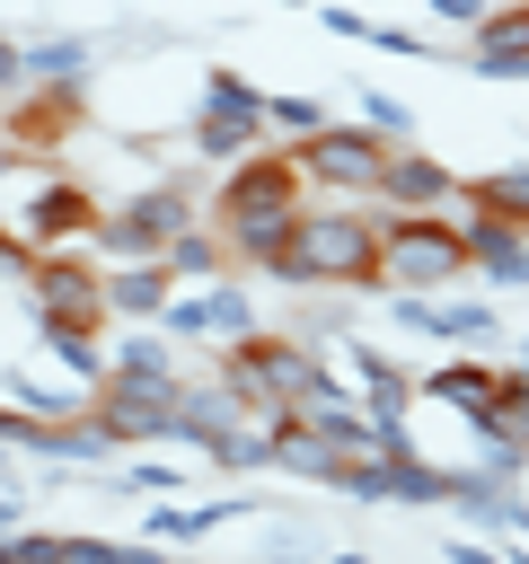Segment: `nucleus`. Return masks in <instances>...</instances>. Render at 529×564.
Listing matches in <instances>:
<instances>
[{
  "label": "nucleus",
  "mask_w": 529,
  "mask_h": 564,
  "mask_svg": "<svg viewBox=\"0 0 529 564\" xmlns=\"http://www.w3.org/2000/svg\"><path fill=\"white\" fill-rule=\"evenodd\" d=\"M256 282H273V291H353V300H379V212H370V203H344V194H309L291 247H282Z\"/></svg>",
  "instance_id": "obj_1"
},
{
  "label": "nucleus",
  "mask_w": 529,
  "mask_h": 564,
  "mask_svg": "<svg viewBox=\"0 0 529 564\" xmlns=\"http://www.w3.org/2000/svg\"><path fill=\"white\" fill-rule=\"evenodd\" d=\"M212 370H220L256 414H291L335 361H326L309 335H291V326H256V335H238V344H212Z\"/></svg>",
  "instance_id": "obj_2"
},
{
  "label": "nucleus",
  "mask_w": 529,
  "mask_h": 564,
  "mask_svg": "<svg viewBox=\"0 0 529 564\" xmlns=\"http://www.w3.org/2000/svg\"><path fill=\"white\" fill-rule=\"evenodd\" d=\"M458 282H476L458 212H379V291H458Z\"/></svg>",
  "instance_id": "obj_3"
},
{
  "label": "nucleus",
  "mask_w": 529,
  "mask_h": 564,
  "mask_svg": "<svg viewBox=\"0 0 529 564\" xmlns=\"http://www.w3.org/2000/svg\"><path fill=\"white\" fill-rule=\"evenodd\" d=\"M194 220H203V194H194L185 176H150V185H132L123 203H106V212H97V229H88V256H97V264L168 256V238H185Z\"/></svg>",
  "instance_id": "obj_4"
},
{
  "label": "nucleus",
  "mask_w": 529,
  "mask_h": 564,
  "mask_svg": "<svg viewBox=\"0 0 529 564\" xmlns=\"http://www.w3.org/2000/svg\"><path fill=\"white\" fill-rule=\"evenodd\" d=\"M185 141H194V159H212V167H229V159L264 150V141H273V123H264V88H256L247 70L212 62V70H203V97H194Z\"/></svg>",
  "instance_id": "obj_5"
},
{
  "label": "nucleus",
  "mask_w": 529,
  "mask_h": 564,
  "mask_svg": "<svg viewBox=\"0 0 529 564\" xmlns=\"http://www.w3.org/2000/svg\"><path fill=\"white\" fill-rule=\"evenodd\" d=\"M388 132H370L361 115L353 123H317V132H300L291 141V159H300V176H309V194H344V203H370L379 194V176H388Z\"/></svg>",
  "instance_id": "obj_6"
},
{
  "label": "nucleus",
  "mask_w": 529,
  "mask_h": 564,
  "mask_svg": "<svg viewBox=\"0 0 529 564\" xmlns=\"http://www.w3.org/2000/svg\"><path fill=\"white\" fill-rule=\"evenodd\" d=\"M300 203H309V176H300L291 141H264V150L229 159V167H220V185L203 194L212 229H229V220H264V212H300Z\"/></svg>",
  "instance_id": "obj_7"
},
{
  "label": "nucleus",
  "mask_w": 529,
  "mask_h": 564,
  "mask_svg": "<svg viewBox=\"0 0 529 564\" xmlns=\"http://www.w3.org/2000/svg\"><path fill=\"white\" fill-rule=\"evenodd\" d=\"M26 317L35 326H97L106 335V264L88 247H44L26 256Z\"/></svg>",
  "instance_id": "obj_8"
},
{
  "label": "nucleus",
  "mask_w": 529,
  "mask_h": 564,
  "mask_svg": "<svg viewBox=\"0 0 529 564\" xmlns=\"http://www.w3.org/2000/svg\"><path fill=\"white\" fill-rule=\"evenodd\" d=\"M176 405H185V379H132V370H106L97 397H88V414L123 449H141V441H168L176 449Z\"/></svg>",
  "instance_id": "obj_9"
},
{
  "label": "nucleus",
  "mask_w": 529,
  "mask_h": 564,
  "mask_svg": "<svg viewBox=\"0 0 529 564\" xmlns=\"http://www.w3.org/2000/svg\"><path fill=\"white\" fill-rule=\"evenodd\" d=\"M326 361H335V379H353V397L370 405V423H406L414 432V370H406V352L344 335V344H326Z\"/></svg>",
  "instance_id": "obj_10"
},
{
  "label": "nucleus",
  "mask_w": 529,
  "mask_h": 564,
  "mask_svg": "<svg viewBox=\"0 0 529 564\" xmlns=\"http://www.w3.org/2000/svg\"><path fill=\"white\" fill-rule=\"evenodd\" d=\"M414 397H423V405H441V414H458V423H476V414H494V397H503V361H494V352H476V344H467V352L450 344L441 361H423V370H414Z\"/></svg>",
  "instance_id": "obj_11"
},
{
  "label": "nucleus",
  "mask_w": 529,
  "mask_h": 564,
  "mask_svg": "<svg viewBox=\"0 0 529 564\" xmlns=\"http://www.w3.org/2000/svg\"><path fill=\"white\" fill-rule=\"evenodd\" d=\"M458 212V238H467V273L485 291H529V229L520 220H494L476 203H450Z\"/></svg>",
  "instance_id": "obj_12"
},
{
  "label": "nucleus",
  "mask_w": 529,
  "mask_h": 564,
  "mask_svg": "<svg viewBox=\"0 0 529 564\" xmlns=\"http://www.w3.org/2000/svg\"><path fill=\"white\" fill-rule=\"evenodd\" d=\"M458 185H467V176H458L450 159H432L423 141H397V150H388V176H379L370 203H379V212H450Z\"/></svg>",
  "instance_id": "obj_13"
},
{
  "label": "nucleus",
  "mask_w": 529,
  "mask_h": 564,
  "mask_svg": "<svg viewBox=\"0 0 529 564\" xmlns=\"http://www.w3.org/2000/svg\"><path fill=\"white\" fill-rule=\"evenodd\" d=\"M467 70L476 79H520L529 70V0H494L467 35Z\"/></svg>",
  "instance_id": "obj_14"
},
{
  "label": "nucleus",
  "mask_w": 529,
  "mask_h": 564,
  "mask_svg": "<svg viewBox=\"0 0 529 564\" xmlns=\"http://www.w3.org/2000/svg\"><path fill=\"white\" fill-rule=\"evenodd\" d=\"M168 300H176V273H168V256L106 264V317H115V326H150Z\"/></svg>",
  "instance_id": "obj_15"
},
{
  "label": "nucleus",
  "mask_w": 529,
  "mask_h": 564,
  "mask_svg": "<svg viewBox=\"0 0 529 564\" xmlns=\"http://www.w3.org/2000/svg\"><path fill=\"white\" fill-rule=\"evenodd\" d=\"M247 511H256V494H220V502H159V511L141 520V538H159V546H203V538L238 529Z\"/></svg>",
  "instance_id": "obj_16"
},
{
  "label": "nucleus",
  "mask_w": 529,
  "mask_h": 564,
  "mask_svg": "<svg viewBox=\"0 0 529 564\" xmlns=\"http://www.w3.org/2000/svg\"><path fill=\"white\" fill-rule=\"evenodd\" d=\"M88 79H97V44L88 35H26V88L88 97Z\"/></svg>",
  "instance_id": "obj_17"
},
{
  "label": "nucleus",
  "mask_w": 529,
  "mask_h": 564,
  "mask_svg": "<svg viewBox=\"0 0 529 564\" xmlns=\"http://www.w3.org/2000/svg\"><path fill=\"white\" fill-rule=\"evenodd\" d=\"M273 476H300V485H335L344 476V449L291 414H273Z\"/></svg>",
  "instance_id": "obj_18"
},
{
  "label": "nucleus",
  "mask_w": 529,
  "mask_h": 564,
  "mask_svg": "<svg viewBox=\"0 0 529 564\" xmlns=\"http://www.w3.org/2000/svg\"><path fill=\"white\" fill-rule=\"evenodd\" d=\"M106 370H132V379H185V352H176V335L150 317V326H115Z\"/></svg>",
  "instance_id": "obj_19"
},
{
  "label": "nucleus",
  "mask_w": 529,
  "mask_h": 564,
  "mask_svg": "<svg viewBox=\"0 0 529 564\" xmlns=\"http://www.w3.org/2000/svg\"><path fill=\"white\" fill-rule=\"evenodd\" d=\"M194 291H203V326H212V344H238V335L264 326V317H256V282H247L238 264H229L220 282H194Z\"/></svg>",
  "instance_id": "obj_20"
},
{
  "label": "nucleus",
  "mask_w": 529,
  "mask_h": 564,
  "mask_svg": "<svg viewBox=\"0 0 529 564\" xmlns=\"http://www.w3.org/2000/svg\"><path fill=\"white\" fill-rule=\"evenodd\" d=\"M432 335L441 344H503V308L494 300H467V291H432Z\"/></svg>",
  "instance_id": "obj_21"
},
{
  "label": "nucleus",
  "mask_w": 529,
  "mask_h": 564,
  "mask_svg": "<svg viewBox=\"0 0 529 564\" xmlns=\"http://www.w3.org/2000/svg\"><path fill=\"white\" fill-rule=\"evenodd\" d=\"M168 273H176V291H194V282H220V273H229V238L212 229V212H203L185 238H168Z\"/></svg>",
  "instance_id": "obj_22"
},
{
  "label": "nucleus",
  "mask_w": 529,
  "mask_h": 564,
  "mask_svg": "<svg viewBox=\"0 0 529 564\" xmlns=\"http://www.w3.org/2000/svg\"><path fill=\"white\" fill-rule=\"evenodd\" d=\"M353 326H361L353 291H291V335H309V344H344Z\"/></svg>",
  "instance_id": "obj_23"
},
{
  "label": "nucleus",
  "mask_w": 529,
  "mask_h": 564,
  "mask_svg": "<svg viewBox=\"0 0 529 564\" xmlns=\"http://www.w3.org/2000/svg\"><path fill=\"white\" fill-rule=\"evenodd\" d=\"M220 476H273V414H247L238 432H220L212 449H203Z\"/></svg>",
  "instance_id": "obj_24"
},
{
  "label": "nucleus",
  "mask_w": 529,
  "mask_h": 564,
  "mask_svg": "<svg viewBox=\"0 0 529 564\" xmlns=\"http://www.w3.org/2000/svg\"><path fill=\"white\" fill-rule=\"evenodd\" d=\"M458 203H476V212H494V220H520V229H529V159L467 176V185H458Z\"/></svg>",
  "instance_id": "obj_25"
},
{
  "label": "nucleus",
  "mask_w": 529,
  "mask_h": 564,
  "mask_svg": "<svg viewBox=\"0 0 529 564\" xmlns=\"http://www.w3.org/2000/svg\"><path fill=\"white\" fill-rule=\"evenodd\" d=\"M264 123H273V141H300V132H317V123H326V97L282 88V97H264Z\"/></svg>",
  "instance_id": "obj_26"
},
{
  "label": "nucleus",
  "mask_w": 529,
  "mask_h": 564,
  "mask_svg": "<svg viewBox=\"0 0 529 564\" xmlns=\"http://www.w3.org/2000/svg\"><path fill=\"white\" fill-rule=\"evenodd\" d=\"M361 123H370V132H388V141H414V106H406V97H388V88H361Z\"/></svg>",
  "instance_id": "obj_27"
},
{
  "label": "nucleus",
  "mask_w": 529,
  "mask_h": 564,
  "mask_svg": "<svg viewBox=\"0 0 529 564\" xmlns=\"http://www.w3.org/2000/svg\"><path fill=\"white\" fill-rule=\"evenodd\" d=\"M159 326H168L176 344H194V352H212V326H203V291H176V300L159 308Z\"/></svg>",
  "instance_id": "obj_28"
},
{
  "label": "nucleus",
  "mask_w": 529,
  "mask_h": 564,
  "mask_svg": "<svg viewBox=\"0 0 529 564\" xmlns=\"http://www.w3.org/2000/svg\"><path fill=\"white\" fill-rule=\"evenodd\" d=\"M0 555H9V564H62V529H35V520H26V529L0 538Z\"/></svg>",
  "instance_id": "obj_29"
},
{
  "label": "nucleus",
  "mask_w": 529,
  "mask_h": 564,
  "mask_svg": "<svg viewBox=\"0 0 529 564\" xmlns=\"http://www.w3.org/2000/svg\"><path fill=\"white\" fill-rule=\"evenodd\" d=\"M115 476L132 494H185V467H159V458H115Z\"/></svg>",
  "instance_id": "obj_30"
},
{
  "label": "nucleus",
  "mask_w": 529,
  "mask_h": 564,
  "mask_svg": "<svg viewBox=\"0 0 529 564\" xmlns=\"http://www.w3.org/2000/svg\"><path fill=\"white\" fill-rule=\"evenodd\" d=\"M361 44H379V53H432V35H414V26H388V18H370V35Z\"/></svg>",
  "instance_id": "obj_31"
},
{
  "label": "nucleus",
  "mask_w": 529,
  "mask_h": 564,
  "mask_svg": "<svg viewBox=\"0 0 529 564\" xmlns=\"http://www.w3.org/2000/svg\"><path fill=\"white\" fill-rule=\"evenodd\" d=\"M423 9H432L441 26H458V35H476V18H485L494 0H423Z\"/></svg>",
  "instance_id": "obj_32"
},
{
  "label": "nucleus",
  "mask_w": 529,
  "mask_h": 564,
  "mask_svg": "<svg viewBox=\"0 0 529 564\" xmlns=\"http://www.w3.org/2000/svg\"><path fill=\"white\" fill-rule=\"evenodd\" d=\"M441 564H503V555H494L485 538H450V546H441Z\"/></svg>",
  "instance_id": "obj_33"
},
{
  "label": "nucleus",
  "mask_w": 529,
  "mask_h": 564,
  "mask_svg": "<svg viewBox=\"0 0 529 564\" xmlns=\"http://www.w3.org/2000/svg\"><path fill=\"white\" fill-rule=\"evenodd\" d=\"M9 529H26V494H18V476L0 485V538H9Z\"/></svg>",
  "instance_id": "obj_34"
},
{
  "label": "nucleus",
  "mask_w": 529,
  "mask_h": 564,
  "mask_svg": "<svg viewBox=\"0 0 529 564\" xmlns=\"http://www.w3.org/2000/svg\"><path fill=\"white\" fill-rule=\"evenodd\" d=\"M511 370H520V379H529V335H520V344H511Z\"/></svg>",
  "instance_id": "obj_35"
},
{
  "label": "nucleus",
  "mask_w": 529,
  "mask_h": 564,
  "mask_svg": "<svg viewBox=\"0 0 529 564\" xmlns=\"http://www.w3.org/2000/svg\"><path fill=\"white\" fill-rule=\"evenodd\" d=\"M335 564H370V555H361V546H344V555H335Z\"/></svg>",
  "instance_id": "obj_36"
},
{
  "label": "nucleus",
  "mask_w": 529,
  "mask_h": 564,
  "mask_svg": "<svg viewBox=\"0 0 529 564\" xmlns=\"http://www.w3.org/2000/svg\"><path fill=\"white\" fill-rule=\"evenodd\" d=\"M520 79H529V70H520Z\"/></svg>",
  "instance_id": "obj_37"
}]
</instances>
